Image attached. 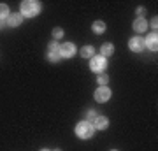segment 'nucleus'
<instances>
[{"mask_svg":"<svg viewBox=\"0 0 158 151\" xmlns=\"http://www.w3.org/2000/svg\"><path fill=\"white\" fill-rule=\"evenodd\" d=\"M97 83H98V86H107L109 76H107V74H98V78H97Z\"/></svg>","mask_w":158,"mask_h":151,"instance_id":"dca6fc26","label":"nucleus"},{"mask_svg":"<svg viewBox=\"0 0 158 151\" xmlns=\"http://www.w3.org/2000/svg\"><path fill=\"white\" fill-rule=\"evenodd\" d=\"M9 7H7V4H0V23L4 21V19H7L9 18Z\"/></svg>","mask_w":158,"mask_h":151,"instance_id":"2eb2a0df","label":"nucleus"},{"mask_svg":"<svg viewBox=\"0 0 158 151\" xmlns=\"http://www.w3.org/2000/svg\"><path fill=\"white\" fill-rule=\"evenodd\" d=\"M135 14H137V18H142L144 14H146V9H144V7H137Z\"/></svg>","mask_w":158,"mask_h":151,"instance_id":"412c9836","label":"nucleus"},{"mask_svg":"<svg viewBox=\"0 0 158 151\" xmlns=\"http://www.w3.org/2000/svg\"><path fill=\"white\" fill-rule=\"evenodd\" d=\"M0 25H2V23H0Z\"/></svg>","mask_w":158,"mask_h":151,"instance_id":"393cba45","label":"nucleus"},{"mask_svg":"<svg viewBox=\"0 0 158 151\" xmlns=\"http://www.w3.org/2000/svg\"><path fill=\"white\" fill-rule=\"evenodd\" d=\"M111 151H118V149H111Z\"/></svg>","mask_w":158,"mask_h":151,"instance_id":"b1692460","label":"nucleus"},{"mask_svg":"<svg viewBox=\"0 0 158 151\" xmlns=\"http://www.w3.org/2000/svg\"><path fill=\"white\" fill-rule=\"evenodd\" d=\"M46 58H48V62H51V63L60 62V60H62V56H60V49H58V51H48V53H46Z\"/></svg>","mask_w":158,"mask_h":151,"instance_id":"4468645a","label":"nucleus"},{"mask_svg":"<svg viewBox=\"0 0 158 151\" xmlns=\"http://www.w3.org/2000/svg\"><path fill=\"white\" fill-rule=\"evenodd\" d=\"M53 37H55V40L62 39V37H63V28H60V27L53 28Z\"/></svg>","mask_w":158,"mask_h":151,"instance_id":"a211bd4d","label":"nucleus"},{"mask_svg":"<svg viewBox=\"0 0 158 151\" xmlns=\"http://www.w3.org/2000/svg\"><path fill=\"white\" fill-rule=\"evenodd\" d=\"M132 28H134V32H137V34H142V32H146L148 30V21L144 19V18H135V21H134Z\"/></svg>","mask_w":158,"mask_h":151,"instance_id":"1a4fd4ad","label":"nucleus"},{"mask_svg":"<svg viewBox=\"0 0 158 151\" xmlns=\"http://www.w3.org/2000/svg\"><path fill=\"white\" fill-rule=\"evenodd\" d=\"M91 30H93V34L102 35L106 32V23L100 21V19H97V21H93V25H91Z\"/></svg>","mask_w":158,"mask_h":151,"instance_id":"ddd939ff","label":"nucleus"},{"mask_svg":"<svg viewBox=\"0 0 158 151\" xmlns=\"http://www.w3.org/2000/svg\"><path fill=\"white\" fill-rule=\"evenodd\" d=\"M55 151H62V149H55Z\"/></svg>","mask_w":158,"mask_h":151,"instance_id":"5701e85b","label":"nucleus"},{"mask_svg":"<svg viewBox=\"0 0 158 151\" xmlns=\"http://www.w3.org/2000/svg\"><path fill=\"white\" fill-rule=\"evenodd\" d=\"M97 116H98V114H97V111H93V109H88V111H86V121L93 123V120H95Z\"/></svg>","mask_w":158,"mask_h":151,"instance_id":"f3484780","label":"nucleus"},{"mask_svg":"<svg viewBox=\"0 0 158 151\" xmlns=\"http://www.w3.org/2000/svg\"><path fill=\"white\" fill-rule=\"evenodd\" d=\"M60 49V44H58V40H51L49 44H48V51H58Z\"/></svg>","mask_w":158,"mask_h":151,"instance_id":"6ab92c4d","label":"nucleus"},{"mask_svg":"<svg viewBox=\"0 0 158 151\" xmlns=\"http://www.w3.org/2000/svg\"><path fill=\"white\" fill-rule=\"evenodd\" d=\"M93 134H95V128H93V125L90 121L83 120V121H79L76 125V135H77L79 139H91Z\"/></svg>","mask_w":158,"mask_h":151,"instance_id":"f03ea898","label":"nucleus"},{"mask_svg":"<svg viewBox=\"0 0 158 151\" xmlns=\"http://www.w3.org/2000/svg\"><path fill=\"white\" fill-rule=\"evenodd\" d=\"M19 11H21L19 14L23 18H35L42 11V7H40V2H37V0H23Z\"/></svg>","mask_w":158,"mask_h":151,"instance_id":"f257e3e1","label":"nucleus"},{"mask_svg":"<svg viewBox=\"0 0 158 151\" xmlns=\"http://www.w3.org/2000/svg\"><path fill=\"white\" fill-rule=\"evenodd\" d=\"M21 21H23V16L19 14V12L9 14V18H7V25H9V27H12V28L19 27V25H21Z\"/></svg>","mask_w":158,"mask_h":151,"instance_id":"9d476101","label":"nucleus"},{"mask_svg":"<svg viewBox=\"0 0 158 151\" xmlns=\"http://www.w3.org/2000/svg\"><path fill=\"white\" fill-rule=\"evenodd\" d=\"M93 128L95 130H107L109 127V118L107 116H97L95 120H93Z\"/></svg>","mask_w":158,"mask_h":151,"instance_id":"6e6552de","label":"nucleus"},{"mask_svg":"<svg viewBox=\"0 0 158 151\" xmlns=\"http://www.w3.org/2000/svg\"><path fill=\"white\" fill-rule=\"evenodd\" d=\"M79 55L83 56V58H93V56H95V48H93V46H83V48H81V51H79Z\"/></svg>","mask_w":158,"mask_h":151,"instance_id":"f8f14e48","label":"nucleus"},{"mask_svg":"<svg viewBox=\"0 0 158 151\" xmlns=\"http://www.w3.org/2000/svg\"><path fill=\"white\" fill-rule=\"evenodd\" d=\"M156 23H158V18L155 16V18H153V19H151V23H148V27H151L153 30H155V32H156V27H158Z\"/></svg>","mask_w":158,"mask_h":151,"instance_id":"aec40b11","label":"nucleus"},{"mask_svg":"<svg viewBox=\"0 0 158 151\" xmlns=\"http://www.w3.org/2000/svg\"><path fill=\"white\" fill-rule=\"evenodd\" d=\"M111 90H109V86H98V88L95 90V93H93V97H95V100L98 102V104H104V102H107L109 99H111Z\"/></svg>","mask_w":158,"mask_h":151,"instance_id":"20e7f679","label":"nucleus"},{"mask_svg":"<svg viewBox=\"0 0 158 151\" xmlns=\"http://www.w3.org/2000/svg\"><path fill=\"white\" fill-rule=\"evenodd\" d=\"M113 53H114V46L111 44V42H104V44L100 46V55L104 56V58L113 56Z\"/></svg>","mask_w":158,"mask_h":151,"instance_id":"9b49d317","label":"nucleus"},{"mask_svg":"<svg viewBox=\"0 0 158 151\" xmlns=\"http://www.w3.org/2000/svg\"><path fill=\"white\" fill-rule=\"evenodd\" d=\"M76 53H77V49H76L74 42H63V44H60V56L62 58H72Z\"/></svg>","mask_w":158,"mask_h":151,"instance_id":"39448f33","label":"nucleus"},{"mask_svg":"<svg viewBox=\"0 0 158 151\" xmlns=\"http://www.w3.org/2000/svg\"><path fill=\"white\" fill-rule=\"evenodd\" d=\"M40 151H51V149H46V148H42V149H40Z\"/></svg>","mask_w":158,"mask_h":151,"instance_id":"4be33fe9","label":"nucleus"},{"mask_svg":"<svg viewBox=\"0 0 158 151\" xmlns=\"http://www.w3.org/2000/svg\"><path fill=\"white\" fill-rule=\"evenodd\" d=\"M128 48L130 51H134V53H142L144 51V39H141V37H132V39L128 40Z\"/></svg>","mask_w":158,"mask_h":151,"instance_id":"423d86ee","label":"nucleus"},{"mask_svg":"<svg viewBox=\"0 0 158 151\" xmlns=\"http://www.w3.org/2000/svg\"><path fill=\"white\" fill-rule=\"evenodd\" d=\"M144 46H146L149 51H153V53H156L158 51V35H156V32H153V34H149L144 39Z\"/></svg>","mask_w":158,"mask_h":151,"instance_id":"0eeeda50","label":"nucleus"},{"mask_svg":"<svg viewBox=\"0 0 158 151\" xmlns=\"http://www.w3.org/2000/svg\"><path fill=\"white\" fill-rule=\"evenodd\" d=\"M106 69H107V58H104L102 55H95L93 58H90V70L98 74H106Z\"/></svg>","mask_w":158,"mask_h":151,"instance_id":"7ed1b4c3","label":"nucleus"}]
</instances>
